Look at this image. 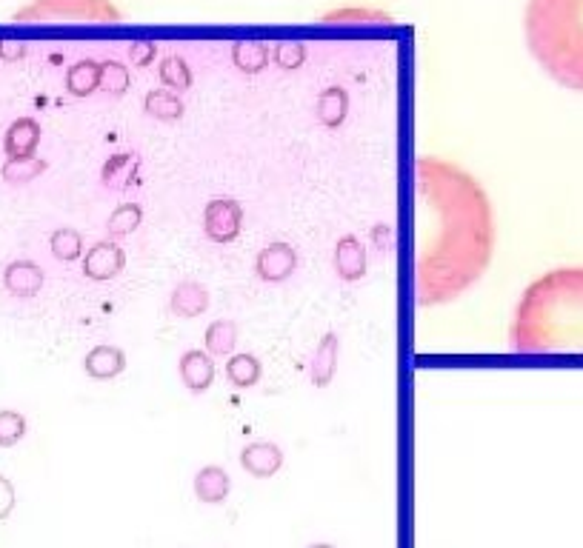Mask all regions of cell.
I'll use <instances>...</instances> for the list:
<instances>
[{
  "label": "cell",
  "instance_id": "cell-14",
  "mask_svg": "<svg viewBox=\"0 0 583 548\" xmlns=\"http://www.w3.org/2000/svg\"><path fill=\"white\" fill-rule=\"evenodd\" d=\"M335 369H338V337L335 334H326L318 349H315V357H312V383L315 386H329L332 377H335Z\"/></svg>",
  "mask_w": 583,
  "mask_h": 548
},
{
  "label": "cell",
  "instance_id": "cell-10",
  "mask_svg": "<svg viewBox=\"0 0 583 548\" xmlns=\"http://www.w3.org/2000/svg\"><path fill=\"white\" fill-rule=\"evenodd\" d=\"M241 466L252 477H258V480H266V477H272V474H278V469L283 466V451L275 446V443H249L246 449L241 451Z\"/></svg>",
  "mask_w": 583,
  "mask_h": 548
},
{
  "label": "cell",
  "instance_id": "cell-18",
  "mask_svg": "<svg viewBox=\"0 0 583 548\" xmlns=\"http://www.w3.org/2000/svg\"><path fill=\"white\" fill-rule=\"evenodd\" d=\"M235 343H238V326L232 320H215L206 329V349H209V354H218V357L232 354Z\"/></svg>",
  "mask_w": 583,
  "mask_h": 548
},
{
  "label": "cell",
  "instance_id": "cell-5",
  "mask_svg": "<svg viewBox=\"0 0 583 548\" xmlns=\"http://www.w3.org/2000/svg\"><path fill=\"white\" fill-rule=\"evenodd\" d=\"M241 223H243V209L229 200V197H218L206 206L203 212V232L209 240L215 243H229L235 237L241 235Z\"/></svg>",
  "mask_w": 583,
  "mask_h": 548
},
{
  "label": "cell",
  "instance_id": "cell-2",
  "mask_svg": "<svg viewBox=\"0 0 583 548\" xmlns=\"http://www.w3.org/2000/svg\"><path fill=\"white\" fill-rule=\"evenodd\" d=\"M509 343L521 354L583 352V269H552L523 289Z\"/></svg>",
  "mask_w": 583,
  "mask_h": 548
},
{
  "label": "cell",
  "instance_id": "cell-23",
  "mask_svg": "<svg viewBox=\"0 0 583 548\" xmlns=\"http://www.w3.org/2000/svg\"><path fill=\"white\" fill-rule=\"evenodd\" d=\"M309 548H335V546H329V543H318V546H309Z\"/></svg>",
  "mask_w": 583,
  "mask_h": 548
},
{
  "label": "cell",
  "instance_id": "cell-22",
  "mask_svg": "<svg viewBox=\"0 0 583 548\" xmlns=\"http://www.w3.org/2000/svg\"><path fill=\"white\" fill-rule=\"evenodd\" d=\"M12 509H15V486L9 477L0 474V520H6Z\"/></svg>",
  "mask_w": 583,
  "mask_h": 548
},
{
  "label": "cell",
  "instance_id": "cell-7",
  "mask_svg": "<svg viewBox=\"0 0 583 548\" xmlns=\"http://www.w3.org/2000/svg\"><path fill=\"white\" fill-rule=\"evenodd\" d=\"M123 266H126V257H123L121 246L115 243H95L83 257V274L92 280H112L123 272Z\"/></svg>",
  "mask_w": 583,
  "mask_h": 548
},
{
  "label": "cell",
  "instance_id": "cell-11",
  "mask_svg": "<svg viewBox=\"0 0 583 548\" xmlns=\"http://www.w3.org/2000/svg\"><path fill=\"white\" fill-rule=\"evenodd\" d=\"M38 143H41V126L32 118L15 120L3 137V149L9 157H35Z\"/></svg>",
  "mask_w": 583,
  "mask_h": 548
},
{
  "label": "cell",
  "instance_id": "cell-19",
  "mask_svg": "<svg viewBox=\"0 0 583 548\" xmlns=\"http://www.w3.org/2000/svg\"><path fill=\"white\" fill-rule=\"evenodd\" d=\"M26 437V417L21 411H0V449H12Z\"/></svg>",
  "mask_w": 583,
  "mask_h": 548
},
{
  "label": "cell",
  "instance_id": "cell-15",
  "mask_svg": "<svg viewBox=\"0 0 583 548\" xmlns=\"http://www.w3.org/2000/svg\"><path fill=\"white\" fill-rule=\"evenodd\" d=\"M206 306H209V294L195 280H186L172 292V312L178 317H186V320L198 317V314L206 312Z\"/></svg>",
  "mask_w": 583,
  "mask_h": 548
},
{
  "label": "cell",
  "instance_id": "cell-4",
  "mask_svg": "<svg viewBox=\"0 0 583 548\" xmlns=\"http://www.w3.org/2000/svg\"><path fill=\"white\" fill-rule=\"evenodd\" d=\"M15 18L32 23H118L121 12L112 0H32Z\"/></svg>",
  "mask_w": 583,
  "mask_h": 548
},
{
  "label": "cell",
  "instance_id": "cell-21",
  "mask_svg": "<svg viewBox=\"0 0 583 548\" xmlns=\"http://www.w3.org/2000/svg\"><path fill=\"white\" fill-rule=\"evenodd\" d=\"M49 243H52V255L58 260H75L83 252V240L75 229H58Z\"/></svg>",
  "mask_w": 583,
  "mask_h": 548
},
{
  "label": "cell",
  "instance_id": "cell-13",
  "mask_svg": "<svg viewBox=\"0 0 583 548\" xmlns=\"http://www.w3.org/2000/svg\"><path fill=\"white\" fill-rule=\"evenodd\" d=\"M366 269V257H363L361 240L355 235H346L335 246V272L341 274L343 280H358L363 277Z\"/></svg>",
  "mask_w": 583,
  "mask_h": 548
},
{
  "label": "cell",
  "instance_id": "cell-20",
  "mask_svg": "<svg viewBox=\"0 0 583 548\" xmlns=\"http://www.w3.org/2000/svg\"><path fill=\"white\" fill-rule=\"evenodd\" d=\"M46 169V163L38 157H9V163L3 166V177L9 183H29L32 177H38Z\"/></svg>",
  "mask_w": 583,
  "mask_h": 548
},
{
  "label": "cell",
  "instance_id": "cell-12",
  "mask_svg": "<svg viewBox=\"0 0 583 548\" xmlns=\"http://www.w3.org/2000/svg\"><path fill=\"white\" fill-rule=\"evenodd\" d=\"M83 369L95 380H112L126 369V354L118 346H95L92 352L86 354Z\"/></svg>",
  "mask_w": 583,
  "mask_h": 548
},
{
  "label": "cell",
  "instance_id": "cell-16",
  "mask_svg": "<svg viewBox=\"0 0 583 548\" xmlns=\"http://www.w3.org/2000/svg\"><path fill=\"white\" fill-rule=\"evenodd\" d=\"M195 494L201 497V503L218 506L229 494V474L221 466H206L195 477Z\"/></svg>",
  "mask_w": 583,
  "mask_h": 548
},
{
  "label": "cell",
  "instance_id": "cell-17",
  "mask_svg": "<svg viewBox=\"0 0 583 548\" xmlns=\"http://www.w3.org/2000/svg\"><path fill=\"white\" fill-rule=\"evenodd\" d=\"M261 374L263 366L255 354H235V357H229V363H226V377H229V383L238 386V389H252V386L261 380Z\"/></svg>",
  "mask_w": 583,
  "mask_h": 548
},
{
  "label": "cell",
  "instance_id": "cell-8",
  "mask_svg": "<svg viewBox=\"0 0 583 548\" xmlns=\"http://www.w3.org/2000/svg\"><path fill=\"white\" fill-rule=\"evenodd\" d=\"M3 286L15 297H35L43 289V269L35 260H12L3 269Z\"/></svg>",
  "mask_w": 583,
  "mask_h": 548
},
{
  "label": "cell",
  "instance_id": "cell-6",
  "mask_svg": "<svg viewBox=\"0 0 583 548\" xmlns=\"http://www.w3.org/2000/svg\"><path fill=\"white\" fill-rule=\"evenodd\" d=\"M298 266V255L289 243H272L266 246L261 255H258V263H255V272L266 283H281L289 274L295 272Z\"/></svg>",
  "mask_w": 583,
  "mask_h": 548
},
{
  "label": "cell",
  "instance_id": "cell-9",
  "mask_svg": "<svg viewBox=\"0 0 583 548\" xmlns=\"http://www.w3.org/2000/svg\"><path fill=\"white\" fill-rule=\"evenodd\" d=\"M178 374H181L183 386L192 394L209 392V386L215 383V363L209 352H201V349H192L181 357L178 363Z\"/></svg>",
  "mask_w": 583,
  "mask_h": 548
},
{
  "label": "cell",
  "instance_id": "cell-1",
  "mask_svg": "<svg viewBox=\"0 0 583 548\" xmlns=\"http://www.w3.org/2000/svg\"><path fill=\"white\" fill-rule=\"evenodd\" d=\"M415 180L435 229L418 252L415 297L423 309L461 300L495 255V212L481 180L443 157H418Z\"/></svg>",
  "mask_w": 583,
  "mask_h": 548
},
{
  "label": "cell",
  "instance_id": "cell-3",
  "mask_svg": "<svg viewBox=\"0 0 583 548\" xmlns=\"http://www.w3.org/2000/svg\"><path fill=\"white\" fill-rule=\"evenodd\" d=\"M526 46L543 72L572 92H583V0H529Z\"/></svg>",
  "mask_w": 583,
  "mask_h": 548
}]
</instances>
